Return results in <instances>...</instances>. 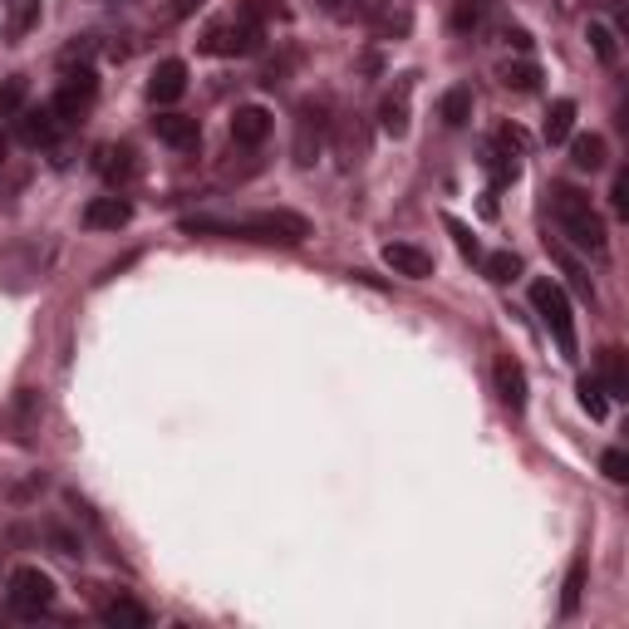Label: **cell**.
Returning <instances> with one entry per match:
<instances>
[{"label": "cell", "instance_id": "obj_33", "mask_svg": "<svg viewBox=\"0 0 629 629\" xmlns=\"http://www.w3.org/2000/svg\"><path fill=\"white\" fill-rule=\"evenodd\" d=\"M202 5V0H173V20H182V15H192V10Z\"/></svg>", "mask_w": 629, "mask_h": 629}, {"label": "cell", "instance_id": "obj_4", "mask_svg": "<svg viewBox=\"0 0 629 629\" xmlns=\"http://www.w3.org/2000/svg\"><path fill=\"white\" fill-rule=\"evenodd\" d=\"M5 600L15 615L39 619L49 605H55V580H49L39 566H20V570H10V580H5Z\"/></svg>", "mask_w": 629, "mask_h": 629}, {"label": "cell", "instance_id": "obj_5", "mask_svg": "<svg viewBox=\"0 0 629 629\" xmlns=\"http://www.w3.org/2000/svg\"><path fill=\"white\" fill-rule=\"evenodd\" d=\"M324 98H305L300 104V118H295V163L310 167L314 157L324 153V138H330V123L334 118H324Z\"/></svg>", "mask_w": 629, "mask_h": 629}, {"label": "cell", "instance_id": "obj_23", "mask_svg": "<svg viewBox=\"0 0 629 629\" xmlns=\"http://www.w3.org/2000/svg\"><path fill=\"white\" fill-rule=\"evenodd\" d=\"M585 39H590V49H595V59H600V64H615V59H619V45H615V29H609V25H600V20H590Z\"/></svg>", "mask_w": 629, "mask_h": 629}, {"label": "cell", "instance_id": "obj_32", "mask_svg": "<svg viewBox=\"0 0 629 629\" xmlns=\"http://www.w3.org/2000/svg\"><path fill=\"white\" fill-rule=\"evenodd\" d=\"M615 212H629V182L615 177Z\"/></svg>", "mask_w": 629, "mask_h": 629}, {"label": "cell", "instance_id": "obj_13", "mask_svg": "<svg viewBox=\"0 0 629 629\" xmlns=\"http://www.w3.org/2000/svg\"><path fill=\"white\" fill-rule=\"evenodd\" d=\"M187 94V64L182 59H163V64L153 69V79H147V98L153 104H177V98Z\"/></svg>", "mask_w": 629, "mask_h": 629}, {"label": "cell", "instance_id": "obj_25", "mask_svg": "<svg viewBox=\"0 0 629 629\" xmlns=\"http://www.w3.org/2000/svg\"><path fill=\"white\" fill-rule=\"evenodd\" d=\"M482 271H487L491 281H517V275H521V256L517 251H491L487 261H482Z\"/></svg>", "mask_w": 629, "mask_h": 629}, {"label": "cell", "instance_id": "obj_27", "mask_svg": "<svg viewBox=\"0 0 629 629\" xmlns=\"http://www.w3.org/2000/svg\"><path fill=\"white\" fill-rule=\"evenodd\" d=\"M580 590H585V566H570V575H566V595H560V615H575L580 609Z\"/></svg>", "mask_w": 629, "mask_h": 629}, {"label": "cell", "instance_id": "obj_10", "mask_svg": "<svg viewBox=\"0 0 629 629\" xmlns=\"http://www.w3.org/2000/svg\"><path fill=\"white\" fill-rule=\"evenodd\" d=\"M153 133H157V143L177 147V153H197V143H202V128H197V118L173 114V108L153 118Z\"/></svg>", "mask_w": 629, "mask_h": 629}, {"label": "cell", "instance_id": "obj_19", "mask_svg": "<svg viewBox=\"0 0 629 629\" xmlns=\"http://www.w3.org/2000/svg\"><path fill=\"white\" fill-rule=\"evenodd\" d=\"M570 128H575V98H556V104L546 108V123H541V133H546V143H566Z\"/></svg>", "mask_w": 629, "mask_h": 629}, {"label": "cell", "instance_id": "obj_24", "mask_svg": "<svg viewBox=\"0 0 629 629\" xmlns=\"http://www.w3.org/2000/svg\"><path fill=\"white\" fill-rule=\"evenodd\" d=\"M501 84L517 88V94H526V88L541 84V69L531 64V59H517V64H501Z\"/></svg>", "mask_w": 629, "mask_h": 629}, {"label": "cell", "instance_id": "obj_26", "mask_svg": "<svg viewBox=\"0 0 629 629\" xmlns=\"http://www.w3.org/2000/svg\"><path fill=\"white\" fill-rule=\"evenodd\" d=\"M580 408H585L590 418H605L609 413V393L600 389V379H580Z\"/></svg>", "mask_w": 629, "mask_h": 629}, {"label": "cell", "instance_id": "obj_20", "mask_svg": "<svg viewBox=\"0 0 629 629\" xmlns=\"http://www.w3.org/2000/svg\"><path fill=\"white\" fill-rule=\"evenodd\" d=\"M605 157H609V147H605V138H600V133H580L575 143H570V163L585 167V173H600Z\"/></svg>", "mask_w": 629, "mask_h": 629}, {"label": "cell", "instance_id": "obj_30", "mask_svg": "<svg viewBox=\"0 0 629 629\" xmlns=\"http://www.w3.org/2000/svg\"><path fill=\"white\" fill-rule=\"evenodd\" d=\"M241 15H251L256 25H265V20H271V15H285V5H281V0H246V5H241Z\"/></svg>", "mask_w": 629, "mask_h": 629}, {"label": "cell", "instance_id": "obj_2", "mask_svg": "<svg viewBox=\"0 0 629 629\" xmlns=\"http://www.w3.org/2000/svg\"><path fill=\"white\" fill-rule=\"evenodd\" d=\"M550 212H556L560 232H566L580 251H585V256H605V246H609L605 216L595 212V202H590L580 187H566V182L550 187Z\"/></svg>", "mask_w": 629, "mask_h": 629}, {"label": "cell", "instance_id": "obj_34", "mask_svg": "<svg viewBox=\"0 0 629 629\" xmlns=\"http://www.w3.org/2000/svg\"><path fill=\"white\" fill-rule=\"evenodd\" d=\"M507 39H511L517 49H531V35H526V29H507Z\"/></svg>", "mask_w": 629, "mask_h": 629}, {"label": "cell", "instance_id": "obj_21", "mask_svg": "<svg viewBox=\"0 0 629 629\" xmlns=\"http://www.w3.org/2000/svg\"><path fill=\"white\" fill-rule=\"evenodd\" d=\"M25 94H29V79L25 74H10L5 84H0V128L15 123V114L25 108Z\"/></svg>", "mask_w": 629, "mask_h": 629}, {"label": "cell", "instance_id": "obj_31", "mask_svg": "<svg viewBox=\"0 0 629 629\" xmlns=\"http://www.w3.org/2000/svg\"><path fill=\"white\" fill-rule=\"evenodd\" d=\"M477 20H482V0H462V5H458V15H452V25H458V29H467V25H477Z\"/></svg>", "mask_w": 629, "mask_h": 629}, {"label": "cell", "instance_id": "obj_1", "mask_svg": "<svg viewBox=\"0 0 629 629\" xmlns=\"http://www.w3.org/2000/svg\"><path fill=\"white\" fill-rule=\"evenodd\" d=\"M182 232L192 236H226V241H265V246H300L310 222L300 212H246V216H187Z\"/></svg>", "mask_w": 629, "mask_h": 629}, {"label": "cell", "instance_id": "obj_8", "mask_svg": "<svg viewBox=\"0 0 629 629\" xmlns=\"http://www.w3.org/2000/svg\"><path fill=\"white\" fill-rule=\"evenodd\" d=\"M59 128H64V118L55 114V104H29L15 114V138L25 147H49L59 138Z\"/></svg>", "mask_w": 629, "mask_h": 629}, {"label": "cell", "instance_id": "obj_22", "mask_svg": "<svg viewBox=\"0 0 629 629\" xmlns=\"http://www.w3.org/2000/svg\"><path fill=\"white\" fill-rule=\"evenodd\" d=\"M98 173H104L108 182H128V177H133V153H128V147H98Z\"/></svg>", "mask_w": 629, "mask_h": 629}, {"label": "cell", "instance_id": "obj_18", "mask_svg": "<svg viewBox=\"0 0 629 629\" xmlns=\"http://www.w3.org/2000/svg\"><path fill=\"white\" fill-rule=\"evenodd\" d=\"M438 118L448 128H467V118H472V88L467 84H452L448 94L438 98Z\"/></svg>", "mask_w": 629, "mask_h": 629}, {"label": "cell", "instance_id": "obj_11", "mask_svg": "<svg viewBox=\"0 0 629 629\" xmlns=\"http://www.w3.org/2000/svg\"><path fill=\"white\" fill-rule=\"evenodd\" d=\"M383 265H389L393 275H408V281H428V275H432V256L423 251V246H413V241H389V246H383Z\"/></svg>", "mask_w": 629, "mask_h": 629}, {"label": "cell", "instance_id": "obj_16", "mask_svg": "<svg viewBox=\"0 0 629 629\" xmlns=\"http://www.w3.org/2000/svg\"><path fill=\"white\" fill-rule=\"evenodd\" d=\"M600 389H605L609 399H625L629 393V369H625V349H619V344L600 349Z\"/></svg>", "mask_w": 629, "mask_h": 629}, {"label": "cell", "instance_id": "obj_9", "mask_svg": "<svg viewBox=\"0 0 629 629\" xmlns=\"http://www.w3.org/2000/svg\"><path fill=\"white\" fill-rule=\"evenodd\" d=\"M128 222H133V202H128L123 192L94 197V202L84 206V226H88V232H123Z\"/></svg>", "mask_w": 629, "mask_h": 629}, {"label": "cell", "instance_id": "obj_17", "mask_svg": "<svg viewBox=\"0 0 629 629\" xmlns=\"http://www.w3.org/2000/svg\"><path fill=\"white\" fill-rule=\"evenodd\" d=\"M98 619H104V625H114V629H147V625H153V615H147L138 600H128V595L108 600V605L98 609Z\"/></svg>", "mask_w": 629, "mask_h": 629}, {"label": "cell", "instance_id": "obj_15", "mask_svg": "<svg viewBox=\"0 0 629 629\" xmlns=\"http://www.w3.org/2000/svg\"><path fill=\"white\" fill-rule=\"evenodd\" d=\"M491 379H497V393H501V403H507L511 413L526 408V369H521L517 359H497Z\"/></svg>", "mask_w": 629, "mask_h": 629}, {"label": "cell", "instance_id": "obj_7", "mask_svg": "<svg viewBox=\"0 0 629 629\" xmlns=\"http://www.w3.org/2000/svg\"><path fill=\"white\" fill-rule=\"evenodd\" d=\"M94 94H98V74L94 69H79V74H64V84H59V94L49 98L55 104V114L64 118V123H74L79 114H88V104H94Z\"/></svg>", "mask_w": 629, "mask_h": 629}, {"label": "cell", "instance_id": "obj_12", "mask_svg": "<svg viewBox=\"0 0 629 629\" xmlns=\"http://www.w3.org/2000/svg\"><path fill=\"white\" fill-rule=\"evenodd\" d=\"M271 138V114L261 104H241L232 114V143L236 147H261Z\"/></svg>", "mask_w": 629, "mask_h": 629}, {"label": "cell", "instance_id": "obj_6", "mask_svg": "<svg viewBox=\"0 0 629 629\" xmlns=\"http://www.w3.org/2000/svg\"><path fill=\"white\" fill-rule=\"evenodd\" d=\"M261 45H265V25H256L251 15L222 20V25L206 29V49L212 55H256Z\"/></svg>", "mask_w": 629, "mask_h": 629}, {"label": "cell", "instance_id": "obj_3", "mask_svg": "<svg viewBox=\"0 0 629 629\" xmlns=\"http://www.w3.org/2000/svg\"><path fill=\"white\" fill-rule=\"evenodd\" d=\"M531 310L541 314V324L550 330V340L560 344V354H575V314H570V295L556 281H531Z\"/></svg>", "mask_w": 629, "mask_h": 629}, {"label": "cell", "instance_id": "obj_29", "mask_svg": "<svg viewBox=\"0 0 629 629\" xmlns=\"http://www.w3.org/2000/svg\"><path fill=\"white\" fill-rule=\"evenodd\" d=\"M442 222H448V232H452V241H458V251H462V256H472V261H477V236H472L467 226L458 222V216H442Z\"/></svg>", "mask_w": 629, "mask_h": 629}, {"label": "cell", "instance_id": "obj_14", "mask_svg": "<svg viewBox=\"0 0 629 629\" xmlns=\"http://www.w3.org/2000/svg\"><path fill=\"white\" fill-rule=\"evenodd\" d=\"M408 94H413V79H399V88L393 94H383L379 104V128L389 138H403L408 133Z\"/></svg>", "mask_w": 629, "mask_h": 629}, {"label": "cell", "instance_id": "obj_28", "mask_svg": "<svg viewBox=\"0 0 629 629\" xmlns=\"http://www.w3.org/2000/svg\"><path fill=\"white\" fill-rule=\"evenodd\" d=\"M600 467H605L609 482H629V452L625 448H609L605 458H600Z\"/></svg>", "mask_w": 629, "mask_h": 629}]
</instances>
